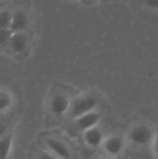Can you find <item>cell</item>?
Instances as JSON below:
<instances>
[{
    "instance_id": "1",
    "label": "cell",
    "mask_w": 158,
    "mask_h": 159,
    "mask_svg": "<svg viewBox=\"0 0 158 159\" xmlns=\"http://www.w3.org/2000/svg\"><path fill=\"white\" fill-rule=\"evenodd\" d=\"M156 132L148 124L134 125L129 131L128 140L138 147L152 146Z\"/></svg>"
},
{
    "instance_id": "2",
    "label": "cell",
    "mask_w": 158,
    "mask_h": 159,
    "mask_svg": "<svg viewBox=\"0 0 158 159\" xmlns=\"http://www.w3.org/2000/svg\"><path fill=\"white\" fill-rule=\"evenodd\" d=\"M98 106L99 99L93 94L86 93L76 97L74 100H72L68 115L74 120L84 114L97 110Z\"/></svg>"
},
{
    "instance_id": "3",
    "label": "cell",
    "mask_w": 158,
    "mask_h": 159,
    "mask_svg": "<svg viewBox=\"0 0 158 159\" xmlns=\"http://www.w3.org/2000/svg\"><path fill=\"white\" fill-rule=\"evenodd\" d=\"M45 150L49 152L58 159H74V154L70 146L64 140L56 136H47L43 140Z\"/></svg>"
},
{
    "instance_id": "4",
    "label": "cell",
    "mask_w": 158,
    "mask_h": 159,
    "mask_svg": "<svg viewBox=\"0 0 158 159\" xmlns=\"http://www.w3.org/2000/svg\"><path fill=\"white\" fill-rule=\"evenodd\" d=\"M127 141L126 139L119 134H111L105 136L101 148L108 157L117 158L122 155L126 148Z\"/></svg>"
},
{
    "instance_id": "5",
    "label": "cell",
    "mask_w": 158,
    "mask_h": 159,
    "mask_svg": "<svg viewBox=\"0 0 158 159\" xmlns=\"http://www.w3.org/2000/svg\"><path fill=\"white\" fill-rule=\"evenodd\" d=\"M72 100L70 97L62 92L54 93L48 102V109L50 114L55 117H61L68 114Z\"/></svg>"
},
{
    "instance_id": "6",
    "label": "cell",
    "mask_w": 158,
    "mask_h": 159,
    "mask_svg": "<svg viewBox=\"0 0 158 159\" xmlns=\"http://www.w3.org/2000/svg\"><path fill=\"white\" fill-rule=\"evenodd\" d=\"M82 137L84 143L90 148H99L105 138L104 132L100 125L92 127L88 129L82 131Z\"/></svg>"
},
{
    "instance_id": "7",
    "label": "cell",
    "mask_w": 158,
    "mask_h": 159,
    "mask_svg": "<svg viewBox=\"0 0 158 159\" xmlns=\"http://www.w3.org/2000/svg\"><path fill=\"white\" fill-rule=\"evenodd\" d=\"M102 116L98 110H93L91 112H88L87 114H84L75 119H74L76 127L81 130L84 131L86 129H88L92 127L98 126L101 122Z\"/></svg>"
},
{
    "instance_id": "8",
    "label": "cell",
    "mask_w": 158,
    "mask_h": 159,
    "mask_svg": "<svg viewBox=\"0 0 158 159\" xmlns=\"http://www.w3.org/2000/svg\"><path fill=\"white\" fill-rule=\"evenodd\" d=\"M29 45V37L24 31L21 32H14L9 40L8 46L15 53H22L24 52Z\"/></svg>"
},
{
    "instance_id": "9",
    "label": "cell",
    "mask_w": 158,
    "mask_h": 159,
    "mask_svg": "<svg viewBox=\"0 0 158 159\" xmlns=\"http://www.w3.org/2000/svg\"><path fill=\"white\" fill-rule=\"evenodd\" d=\"M29 25V17L22 10H16L12 12L11 22L9 29L12 33L25 31Z\"/></svg>"
},
{
    "instance_id": "10",
    "label": "cell",
    "mask_w": 158,
    "mask_h": 159,
    "mask_svg": "<svg viewBox=\"0 0 158 159\" xmlns=\"http://www.w3.org/2000/svg\"><path fill=\"white\" fill-rule=\"evenodd\" d=\"M14 105V96L7 89H0V115H6Z\"/></svg>"
},
{
    "instance_id": "11",
    "label": "cell",
    "mask_w": 158,
    "mask_h": 159,
    "mask_svg": "<svg viewBox=\"0 0 158 159\" xmlns=\"http://www.w3.org/2000/svg\"><path fill=\"white\" fill-rule=\"evenodd\" d=\"M13 147V135L9 131L0 138V159H8Z\"/></svg>"
},
{
    "instance_id": "12",
    "label": "cell",
    "mask_w": 158,
    "mask_h": 159,
    "mask_svg": "<svg viewBox=\"0 0 158 159\" xmlns=\"http://www.w3.org/2000/svg\"><path fill=\"white\" fill-rule=\"evenodd\" d=\"M12 12L9 10L0 11V29H9Z\"/></svg>"
},
{
    "instance_id": "13",
    "label": "cell",
    "mask_w": 158,
    "mask_h": 159,
    "mask_svg": "<svg viewBox=\"0 0 158 159\" xmlns=\"http://www.w3.org/2000/svg\"><path fill=\"white\" fill-rule=\"evenodd\" d=\"M12 32L10 29H0V47H6L9 44Z\"/></svg>"
},
{
    "instance_id": "14",
    "label": "cell",
    "mask_w": 158,
    "mask_h": 159,
    "mask_svg": "<svg viewBox=\"0 0 158 159\" xmlns=\"http://www.w3.org/2000/svg\"><path fill=\"white\" fill-rule=\"evenodd\" d=\"M9 132V122L7 119H0V138Z\"/></svg>"
},
{
    "instance_id": "15",
    "label": "cell",
    "mask_w": 158,
    "mask_h": 159,
    "mask_svg": "<svg viewBox=\"0 0 158 159\" xmlns=\"http://www.w3.org/2000/svg\"><path fill=\"white\" fill-rule=\"evenodd\" d=\"M35 159H58L56 158L53 155H51L49 152H47V150L43 149V150H39Z\"/></svg>"
},
{
    "instance_id": "16",
    "label": "cell",
    "mask_w": 158,
    "mask_h": 159,
    "mask_svg": "<svg viewBox=\"0 0 158 159\" xmlns=\"http://www.w3.org/2000/svg\"><path fill=\"white\" fill-rule=\"evenodd\" d=\"M146 8L151 10H158V0H142Z\"/></svg>"
},
{
    "instance_id": "17",
    "label": "cell",
    "mask_w": 158,
    "mask_h": 159,
    "mask_svg": "<svg viewBox=\"0 0 158 159\" xmlns=\"http://www.w3.org/2000/svg\"><path fill=\"white\" fill-rule=\"evenodd\" d=\"M152 146H153V149H154L155 156H156V159H158V133H156V138L154 140V143H153Z\"/></svg>"
},
{
    "instance_id": "18",
    "label": "cell",
    "mask_w": 158,
    "mask_h": 159,
    "mask_svg": "<svg viewBox=\"0 0 158 159\" xmlns=\"http://www.w3.org/2000/svg\"><path fill=\"white\" fill-rule=\"evenodd\" d=\"M101 159H116V158H112V157H103V158H101Z\"/></svg>"
},
{
    "instance_id": "19",
    "label": "cell",
    "mask_w": 158,
    "mask_h": 159,
    "mask_svg": "<svg viewBox=\"0 0 158 159\" xmlns=\"http://www.w3.org/2000/svg\"><path fill=\"white\" fill-rule=\"evenodd\" d=\"M86 1H88V2H90V1H93V0H86Z\"/></svg>"
}]
</instances>
